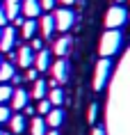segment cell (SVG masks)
<instances>
[{"mask_svg": "<svg viewBox=\"0 0 130 135\" xmlns=\"http://www.w3.org/2000/svg\"><path fill=\"white\" fill-rule=\"evenodd\" d=\"M121 41H123V37H121L119 30H107V32H103L101 44H98V53H101V57H110V60H112V55L121 48Z\"/></svg>", "mask_w": 130, "mask_h": 135, "instance_id": "6da1fadb", "label": "cell"}, {"mask_svg": "<svg viewBox=\"0 0 130 135\" xmlns=\"http://www.w3.org/2000/svg\"><path fill=\"white\" fill-rule=\"evenodd\" d=\"M110 73H112V60L110 57H101L98 64H96V69H94V92H101L105 87Z\"/></svg>", "mask_w": 130, "mask_h": 135, "instance_id": "7a4b0ae2", "label": "cell"}, {"mask_svg": "<svg viewBox=\"0 0 130 135\" xmlns=\"http://www.w3.org/2000/svg\"><path fill=\"white\" fill-rule=\"evenodd\" d=\"M126 21H128V12L121 5H112L105 14V28L107 30H119L121 25H126Z\"/></svg>", "mask_w": 130, "mask_h": 135, "instance_id": "3957f363", "label": "cell"}, {"mask_svg": "<svg viewBox=\"0 0 130 135\" xmlns=\"http://www.w3.org/2000/svg\"><path fill=\"white\" fill-rule=\"evenodd\" d=\"M53 18H55V30H59V32H69L71 30V25L75 23V14H73L69 7H62L57 9L55 14H53Z\"/></svg>", "mask_w": 130, "mask_h": 135, "instance_id": "277c9868", "label": "cell"}, {"mask_svg": "<svg viewBox=\"0 0 130 135\" xmlns=\"http://www.w3.org/2000/svg\"><path fill=\"white\" fill-rule=\"evenodd\" d=\"M16 46V28L7 25V28H2V35H0V53H12Z\"/></svg>", "mask_w": 130, "mask_h": 135, "instance_id": "5b68a950", "label": "cell"}, {"mask_svg": "<svg viewBox=\"0 0 130 135\" xmlns=\"http://www.w3.org/2000/svg\"><path fill=\"white\" fill-rule=\"evenodd\" d=\"M50 71H53V80L57 85H64L66 80H69V62H66L64 57H57V62L50 66Z\"/></svg>", "mask_w": 130, "mask_h": 135, "instance_id": "8992f818", "label": "cell"}, {"mask_svg": "<svg viewBox=\"0 0 130 135\" xmlns=\"http://www.w3.org/2000/svg\"><path fill=\"white\" fill-rule=\"evenodd\" d=\"M30 101V94L23 89V87H14V94H12V99H9V108L16 110V112H21L23 108L28 105Z\"/></svg>", "mask_w": 130, "mask_h": 135, "instance_id": "52a82bcc", "label": "cell"}, {"mask_svg": "<svg viewBox=\"0 0 130 135\" xmlns=\"http://www.w3.org/2000/svg\"><path fill=\"white\" fill-rule=\"evenodd\" d=\"M34 66H37V71L41 73V71H50V66H53V53L48 48H41V50H37V55H34Z\"/></svg>", "mask_w": 130, "mask_h": 135, "instance_id": "ba28073f", "label": "cell"}, {"mask_svg": "<svg viewBox=\"0 0 130 135\" xmlns=\"http://www.w3.org/2000/svg\"><path fill=\"white\" fill-rule=\"evenodd\" d=\"M71 44H73L71 35H62L57 41L53 44L50 53H53V55H57V57H66V55H69V50H71Z\"/></svg>", "mask_w": 130, "mask_h": 135, "instance_id": "9c48e42d", "label": "cell"}, {"mask_svg": "<svg viewBox=\"0 0 130 135\" xmlns=\"http://www.w3.org/2000/svg\"><path fill=\"white\" fill-rule=\"evenodd\" d=\"M16 64H18L21 69H30V66L34 64V50L30 48V46H21L18 53H16Z\"/></svg>", "mask_w": 130, "mask_h": 135, "instance_id": "30bf717a", "label": "cell"}, {"mask_svg": "<svg viewBox=\"0 0 130 135\" xmlns=\"http://www.w3.org/2000/svg\"><path fill=\"white\" fill-rule=\"evenodd\" d=\"M37 28H41V39H43V41L50 39L53 32H55V18H53V14H43L41 21L37 23Z\"/></svg>", "mask_w": 130, "mask_h": 135, "instance_id": "8fae6325", "label": "cell"}, {"mask_svg": "<svg viewBox=\"0 0 130 135\" xmlns=\"http://www.w3.org/2000/svg\"><path fill=\"white\" fill-rule=\"evenodd\" d=\"M9 133H16V135H21L25 128H28V121H25V117H23L21 112H16V114H12L9 117Z\"/></svg>", "mask_w": 130, "mask_h": 135, "instance_id": "7c38bea8", "label": "cell"}, {"mask_svg": "<svg viewBox=\"0 0 130 135\" xmlns=\"http://www.w3.org/2000/svg\"><path fill=\"white\" fill-rule=\"evenodd\" d=\"M21 2L23 0H2V12L7 14L9 21H14L16 16H21Z\"/></svg>", "mask_w": 130, "mask_h": 135, "instance_id": "4fadbf2b", "label": "cell"}, {"mask_svg": "<svg viewBox=\"0 0 130 135\" xmlns=\"http://www.w3.org/2000/svg\"><path fill=\"white\" fill-rule=\"evenodd\" d=\"M21 9L25 18H37V16L41 14V5H39V0H23L21 2Z\"/></svg>", "mask_w": 130, "mask_h": 135, "instance_id": "5bb4252c", "label": "cell"}, {"mask_svg": "<svg viewBox=\"0 0 130 135\" xmlns=\"http://www.w3.org/2000/svg\"><path fill=\"white\" fill-rule=\"evenodd\" d=\"M48 133V124L43 117H32L30 119V135H46Z\"/></svg>", "mask_w": 130, "mask_h": 135, "instance_id": "9a60e30c", "label": "cell"}, {"mask_svg": "<svg viewBox=\"0 0 130 135\" xmlns=\"http://www.w3.org/2000/svg\"><path fill=\"white\" fill-rule=\"evenodd\" d=\"M62 121H64V112H62L59 108H53L50 112L46 114V124H48V128H59V126H62Z\"/></svg>", "mask_w": 130, "mask_h": 135, "instance_id": "2e32d148", "label": "cell"}, {"mask_svg": "<svg viewBox=\"0 0 130 135\" xmlns=\"http://www.w3.org/2000/svg\"><path fill=\"white\" fill-rule=\"evenodd\" d=\"M46 94H48V83H43V80H34L30 96L37 99V101H41V99H46Z\"/></svg>", "mask_w": 130, "mask_h": 135, "instance_id": "e0dca14e", "label": "cell"}, {"mask_svg": "<svg viewBox=\"0 0 130 135\" xmlns=\"http://www.w3.org/2000/svg\"><path fill=\"white\" fill-rule=\"evenodd\" d=\"M37 21L34 18H25L23 21V25H21V35H23V39H32V37L37 35Z\"/></svg>", "mask_w": 130, "mask_h": 135, "instance_id": "ac0fdd59", "label": "cell"}, {"mask_svg": "<svg viewBox=\"0 0 130 135\" xmlns=\"http://www.w3.org/2000/svg\"><path fill=\"white\" fill-rule=\"evenodd\" d=\"M46 99L50 101L53 108H59L62 103H64V92H62V87H50V92H48Z\"/></svg>", "mask_w": 130, "mask_h": 135, "instance_id": "d6986e66", "label": "cell"}, {"mask_svg": "<svg viewBox=\"0 0 130 135\" xmlns=\"http://www.w3.org/2000/svg\"><path fill=\"white\" fill-rule=\"evenodd\" d=\"M14 64L12 62H0V83H7L14 78Z\"/></svg>", "mask_w": 130, "mask_h": 135, "instance_id": "ffe728a7", "label": "cell"}, {"mask_svg": "<svg viewBox=\"0 0 130 135\" xmlns=\"http://www.w3.org/2000/svg\"><path fill=\"white\" fill-rule=\"evenodd\" d=\"M12 94H14V87L7 85V83H0V105H5L12 99Z\"/></svg>", "mask_w": 130, "mask_h": 135, "instance_id": "44dd1931", "label": "cell"}, {"mask_svg": "<svg viewBox=\"0 0 130 135\" xmlns=\"http://www.w3.org/2000/svg\"><path fill=\"white\" fill-rule=\"evenodd\" d=\"M50 110H53V105H50V101H48V99H41L39 103H37V112H39V114H48Z\"/></svg>", "mask_w": 130, "mask_h": 135, "instance_id": "7402d4cb", "label": "cell"}, {"mask_svg": "<svg viewBox=\"0 0 130 135\" xmlns=\"http://www.w3.org/2000/svg\"><path fill=\"white\" fill-rule=\"evenodd\" d=\"M96 117H98V105H96V103H91V105H89V112H87V121H89V124L94 126Z\"/></svg>", "mask_w": 130, "mask_h": 135, "instance_id": "603a6c76", "label": "cell"}, {"mask_svg": "<svg viewBox=\"0 0 130 135\" xmlns=\"http://www.w3.org/2000/svg\"><path fill=\"white\" fill-rule=\"evenodd\" d=\"M12 112H9V105H0V124H7Z\"/></svg>", "mask_w": 130, "mask_h": 135, "instance_id": "cb8c5ba5", "label": "cell"}, {"mask_svg": "<svg viewBox=\"0 0 130 135\" xmlns=\"http://www.w3.org/2000/svg\"><path fill=\"white\" fill-rule=\"evenodd\" d=\"M30 48H32V50H41V48H43V39H41V37H32Z\"/></svg>", "mask_w": 130, "mask_h": 135, "instance_id": "d4e9b609", "label": "cell"}, {"mask_svg": "<svg viewBox=\"0 0 130 135\" xmlns=\"http://www.w3.org/2000/svg\"><path fill=\"white\" fill-rule=\"evenodd\" d=\"M39 5H41V9H48V12H50V9L57 5V0H39Z\"/></svg>", "mask_w": 130, "mask_h": 135, "instance_id": "484cf974", "label": "cell"}, {"mask_svg": "<svg viewBox=\"0 0 130 135\" xmlns=\"http://www.w3.org/2000/svg\"><path fill=\"white\" fill-rule=\"evenodd\" d=\"M7 23H9V18H7V14L2 12V7H0V30H2V28H7Z\"/></svg>", "mask_w": 130, "mask_h": 135, "instance_id": "4316f807", "label": "cell"}, {"mask_svg": "<svg viewBox=\"0 0 130 135\" xmlns=\"http://www.w3.org/2000/svg\"><path fill=\"white\" fill-rule=\"evenodd\" d=\"M37 76H39L37 69H28V73H25V78H28V80H37Z\"/></svg>", "mask_w": 130, "mask_h": 135, "instance_id": "83f0119b", "label": "cell"}, {"mask_svg": "<svg viewBox=\"0 0 130 135\" xmlns=\"http://www.w3.org/2000/svg\"><path fill=\"white\" fill-rule=\"evenodd\" d=\"M23 112L28 114V117H34V112H37V108H32V105H30V103H28V105L23 108Z\"/></svg>", "mask_w": 130, "mask_h": 135, "instance_id": "f1b7e54d", "label": "cell"}, {"mask_svg": "<svg viewBox=\"0 0 130 135\" xmlns=\"http://www.w3.org/2000/svg\"><path fill=\"white\" fill-rule=\"evenodd\" d=\"M89 135H105V131L98 128V126H91V133H89Z\"/></svg>", "mask_w": 130, "mask_h": 135, "instance_id": "f546056e", "label": "cell"}, {"mask_svg": "<svg viewBox=\"0 0 130 135\" xmlns=\"http://www.w3.org/2000/svg\"><path fill=\"white\" fill-rule=\"evenodd\" d=\"M12 85H21V76H16V73H14V78H12Z\"/></svg>", "mask_w": 130, "mask_h": 135, "instance_id": "4dcf8cb0", "label": "cell"}, {"mask_svg": "<svg viewBox=\"0 0 130 135\" xmlns=\"http://www.w3.org/2000/svg\"><path fill=\"white\" fill-rule=\"evenodd\" d=\"M59 2H62V5H64V7H69V5H73V2H75V0H59Z\"/></svg>", "mask_w": 130, "mask_h": 135, "instance_id": "1f68e13d", "label": "cell"}, {"mask_svg": "<svg viewBox=\"0 0 130 135\" xmlns=\"http://www.w3.org/2000/svg\"><path fill=\"white\" fill-rule=\"evenodd\" d=\"M46 135H59V131H57V128H50V131H48Z\"/></svg>", "mask_w": 130, "mask_h": 135, "instance_id": "d6a6232c", "label": "cell"}, {"mask_svg": "<svg viewBox=\"0 0 130 135\" xmlns=\"http://www.w3.org/2000/svg\"><path fill=\"white\" fill-rule=\"evenodd\" d=\"M114 2H116V5H121V2H123V0H114Z\"/></svg>", "mask_w": 130, "mask_h": 135, "instance_id": "836d02e7", "label": "cell"}, {"mask_svg": "<svg viewBox=\"0 0 130 135\" xmlns=\"http://www.w3.org/2000/svg\"><path fill=\"white\" fill-rule=\"evenodd\" d=\"M0 7H2V0H0Z\"/></svg>", "mask_w": 130, "mask_h": 135, "instance_id": "e575fe53", "label": "cell"}, {"mask_svg": "<svg viewBox=\"0 0 130 135\" xmlns=\"http://www.w3.org/2000/svg\"><path fill=\"white\" fill-rule=\"evenodd\" d=\"M128 18H130V12H128Z\"/></svg>", "mask_w": 130, "mask_h": 135, "instance_id": "d590c367", "label": "cell"}, {"mask_svg": "<svg viewBox=\"0 0 130 135\" xmlns=\"http://www.w3.org/2000/svg\"><path fill=\"white\" fill-rule=\"evenodd\" d=\"M0 35H2V30H0Z\"/></svg>", "mask_w": 130, "mask_h": 135, "instance_id": "8d00e7d4", "label": "cell"}, {"mask_svg": "<svg viewBox=\"0 0 130 135\" xmlns=\"http://www.w3.org/2000/svg\"><path fill=\"white\" fill-rule=\"evenodd\" d=\"M0 135H2V133H0Z\"/></svg>", "mask_w": 130, "mask_h": 135, "instance_id": "74e56055", "label": "cell"}]
</instances>
